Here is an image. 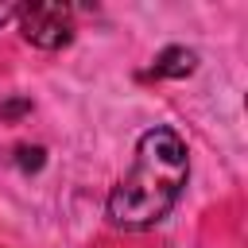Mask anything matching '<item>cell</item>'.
Instances as JSON below:
<instances>
[{
	"mask_svg": "<svg viewBox=\"0 0 248 248\" xmlns=\"http://www.w3.org/2000/svg\"><path fill=\"white\" fill-rule=\"evenodd\" d=\"M190 174V159H186V143L178 132L170 128H151L140 136L136 143V163L128 170V178L108 194V217L120 229H151L159 225Z\"/></svg>",
	"mask_w": 248,
	"mask_h": 248,
	"instance_id": "6da1fadb",
	"label": "cell"
},
{
	"mask_svg": "<svg viewBox=\"0 0 248 248\" xmlns=\"http://www.w3.org/2000/svg\"><path fill=\"white\" fill-rule=\"evenodd\" d=\"M16 12H19V4H0V23L16 19Z\"/></svg>",
	"mask_w": 248,
	"mask_h": 248,
	"instance_id": "277c9868",
	"label": "cell"
},
{
	"mask_svg": "<svg viewBox=\"0 0 248 248\" xmlns=\"http://www.w3.org/2000/svg\"><path fill=\"white\" fill-rule=\"evenodd\" d=\"M16 19L23 39L43 50H58L74 39V12L66 4H27L16 12Z\"/></svg>",
	"mask_w": 248,
	"mask_h": 248,
	"instance_id": "7a4b0ae2",
	"label": "cell"
},
{
	"mask_svg": "<svg viewBox=\"0 0 248 248\" xmlns=\"http://www.w3.org/2000/svg\"><path fill=\"white\" fill-rule=\"evenodd\" d=\"M190 70H194V50H186V46H167L151 66L155 78H186Z\"/></svg>",
	"mask_w": 248,
	"mask_h": 248,
	"instance_id": "3957f363",
	"label": "cell"
}]
</instances>
